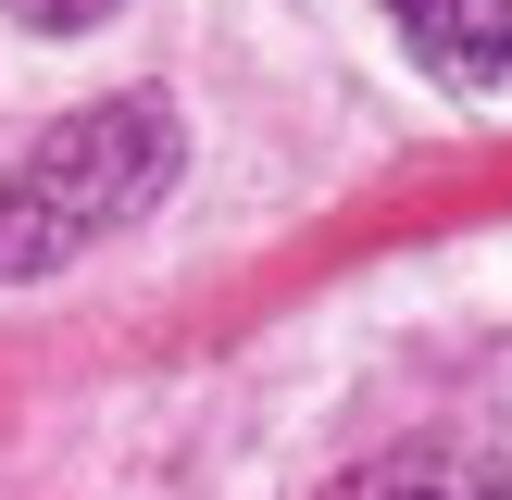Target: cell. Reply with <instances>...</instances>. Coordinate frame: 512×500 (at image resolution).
Returning a JSON list of instances; mask_svg holds the SVG:
<instances>
[{
	"label": "cell",
	"mask_w": 512,
	"mask_h": 500,
	"mask_svg": "<svg viewBox=\"0 0 512 500\" xmlns=\"http://www.w3.org/2000/svg\"><path fill=\"white\" fill-rule=\"evenodd\" d=\"M0 13H25V25H100L113 0H0Z\"/></svg>",
	"instance_id": "cell-4"
},
{
	"label": "cell",
	"mask_w": 512,
	"mask_h": 500,
	"mask_svg": "<svg viewBox=\"0 0 512 500\" xmlns=\"http://www.w3.org/2000/svg\"><path fill=\"white\" fill-rule=\"evenodd\" d=\"M163 188H175V113L163 100H88V113H63L0 175V275H50L75 250L125 238Z\"/></svg>",
	"instance_id": "cell-1"
},
{
	"label": "cell",
	"mask_w": 512,
	"mask_h": 500,
	"mask_svg": "<svg viewBox=\"0 0 512 500\" xmlns=\"http://www.w3.org/2000/svg\"><path fill=\"white\" fill-rule=\"evenodd\" d=\"M388 25L450 88H512V0H388Z\"/></svg>",
	"instance_id": "cell-2"
},
{
	"label": "cell",
	"mask_w": 512,
	"mask_h": 500,
	"mask_svg": "<svg viewBox=\"0 0 512 500\" xmlns=\"http://www.w3.org/2000/svg\"><path fill=\"white\" fill-rule=\"evenodd\" d=\"M325 500H512V475L488 463V450H450V438H413V450H388V463L338 475Z\"/></svg>",
	"instance_id": "cell-3"
}]
</instances>
